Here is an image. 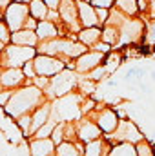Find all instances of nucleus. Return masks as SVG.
Listing matches in <instances>:
<instances>
[{
    "label": "nucleus",
    "instance_id": "f257e3e1",
    "mask_svg": "<svg viewBox=\"0 0 155 156\" xmlns=\"http://www.w3.org/2000/svg\"><path fill=\"white\" fill-rule=\"evenodd\" d=\"M47 104V94L37 87V85H26L22 89H17L9 100V104L4 107L6 115L11 116L13 120L24 116V115H31V111H37L40 105Z\"/></svg>",
    "mask_w": 155,
    "mask_h": 156
},
{
    "label": "nucleus",
    "instance_id": "f03ea898",
    "mask_svg": "<svg viewBox=\"0 0 155 156\" xmlns=\"http://www.w3.org/2000/svg\"><path fill=\"white\" fill-rule=\"evenodd\" d=\"M37 55H39V51L35 47L9 44V45L2 47V66H4V69H7V67H24L28 62L35 60Z\"/></svg>",
    "mask_w": 155,
    "mask_h": 156
},
{
    "label": "nucleus",
    "instance_id": "7ed1b4c3",
    "mask_svg": "<svg viewBox=\"0 0 155 156\" xmlns=\"http://www.w3.org/2000/svg\"><path fill=\"white\" fill-rule=\"evenodd\" d=\"M77 94H66V96H60L53 102V113L51 118H55L59 123L62 122H73L82 115V109H80V104H78Z\"/></svg>",
    "mask_w": 155,
    "mask_h": 156
},
{
    "label": "nucleus",
    "instance_id": "20e7f679",
    "mask_svg": "<svg viewBox=\"0 0 155 156\" xmlns=\"http://www.w3.org/2000/svg\"><path fill=\"white\" fill-rule=\"evenodd\" d=\"M75 73H77V71L64 69L62 73H59V75L51 76V83H49V87L46 89L47 98L57 100V98H60V96L70 94V93H71V89L78 83V78H77Z\"/></svg>",
    "mask_w": 155,
    "mask_h": 156
},
{
    "label": "nucleus",
    "instance_id": "39448f33",
    "mask_svg": "<svg viewBox=\"0 0 155 156\" xmlns=\"http://www.w3.org/2000/svg\"><path fill=\"white\" fill-rule=\"evenodd\" d=\"M29 16H31L29 5H28V4H22V2H13V4L4 11V22L9 26V29H11L13 33L24 29Z\"/></svg>",
    "mask_w": 155,
    "mask_h": 156
},
{
    "label": "nucleus",
    "instance_id": "423d86ee",
    "mask_svg": "<svg viewBox=\"0 0 155 156\" xmlns=\"http://www.w3.org/2000/svg\"><path fill=\"white\" fill-rule=\"evenodd\" d=\"M33 64H35V71H37L39 76L51 78L66 69V62L62 58L49 56V55H37V58L33 60Z\"/></svg>",
    "mask_w": 155,
    "mask_h": 156
},
{
    "label": "nucleus",
    "instance_id": "0eeeda50",
    "mask_svg": "<svg viewBox=\"0 0 155 156\" xmlns=\"http://www.w3.org/2000/svg\"><path fill=\"white\" fill-rule=\"evenodd\" d=\"M112 138L119 142V144H139L142 142V133L139 131V127L133 123V122H128V120H120L117 131L112 134Z\"/></svg>",
    "mask_w": 155,
    "mask_h": 156
},
{
    "label": "nucleus",
    "instance_id": "6e6552de",
    "mask_svg": "<svg viewBox=\"0 0 155 156\" xmlns=\"http://www.w3.org/2000/svg\"><path fill=\"white\" fill-rule=\"evenodd\" d=\"M102 62H106V55L104 53H100V51H86L82 56H78L77 60H75V71L77 73H86V75H89L93 69H97Z\"/></svg>",
    "mask_w": 155,
    "mask_h": 156
},
{
    "label": "nucleus",
    "instance_id": "1a4fd4ad",
    "mask_svg": "<svg viewBox=\"0 0 155 156\" xmlns=\"http://www.w3.org/2000/svg\"><path fill=\"white\" fill-rule=\"evenodd\" d=\"M78 5V18L82 27H99V16H97V7L91 2H77Z\"/></svg>",
    "mask_w": 155,
    "mask_h": 156
},
{
    "label": "nucleus",
    "instance_id": "9d476101",
    "mask_svg": "<svg viewBox=\"0 0 155 156\" xmlns=\"http://www.w3.org/2000/svg\"><path fill=\"white\" fill-rule=\"evenodd\" d=\"M24 78H26V75L20 67H7V69H2L0 83L4 89H15L24 83Z\"/></svg>",
    "mask_w": 155,
    "mask_h": 156
},
{
    "label": "nucleus",
    "instance_id": "9b49d317",
    "mask_svg": "<svg viewBox=\"0 0 155 156\" xmlns=\"http://www.w3.org/2000/svg\"><path fill=\"white\" fill-rule=\"evenodd\" d=\"M60 13V16H62V20L70 26V27H73L77 33H80V29L77 27V18H78V5L73 2V0H62V4H60V9H59Z\"/></svg>",
    "mask_w": 155,
    "mask_h": 156
},
{
    "label": "nucleus",
    "instance_id": "f8f14e48",
    "mask_svg": "<svg viewBox=\"0 0 155 156\" xmlns=\"http://www.w3.org/2000/svg\"><path fill=\"white\" fill-rule=\"evenodd\" d=\"M97 122H99V127L102 129V133H108V134L115 133L117 127H119V123H120L117 113L113 111V109H110V107H104V109L99 113Z\"/></svg>",
    "mask_w": 155,
    "mask_h": 156
},
{
    "label": "nucleus",
    "instance_id": "ddd939ff",
    "mask_svg": "<svg viewBox=\"0 0 155 156\" xmlns=\"http://www.w3.org/2000/svg\"><path fill=\"white\" fill-rule=\"evenodd\" d=\"M55 142L51 138H33L29 144L31 156H53L55 154Z\"/></svg>",
    "mask_w": 155,
    "mask_h": 156
},
{
    "label": "nucleus",
    "instance_id": "4468645a",
    "mask_svg": "<svg viewBox=\"0 0 155 156\" xmlns=\"http://www.w3.org/2000/svg\"><path fill=\"white\" fill-rule=\"evenodd\" d=\"M100 133H102V129H100L97 123H93V122H82V123L78 125L77 136L84 142V144H89V142H93V140H99V138H100Z\"/></svg>",
    "mask_w": 155,
    "mask_h": 156
},
{
    "label": "nucleus",
    "instance_id": "2eb2a0df",
    "mask_svg": "<svg viewBox=\"0 0 155 156\" xmlns=\"http://www.w3.org/2000/svg\"><path fill=\"white\" fill-rule=\"evenodd\" d=\"M39 35L37 31L33 29H20V31H15L13 37H11V44H17V45H29V47H35L39 44Z\"/></svg>",
    "mask_w": 155,
    "mask_h": 156
},
{
    "label": "nucleus",
    "instance_id": "dca6fc26",
    "mask_svg": "<svg viewBox=\"0 0 155 156\" xmlns=\"http://www.w3.org/2000/svg\"><path fill=\"white\" fill-rule=\"evenodd\" d=\"M100 40H102L100 27H82L78 33V42H82L86 47H95Z\"/></svg>",
    "mask_w": 155,
    "mask_h": 156
},
{
    "label": "nucleus",
    "instance_id": "f3484780",
    "mask_svg": "<svg viewBox=\"0 0 155 156\" xmlns=\"http://www.w3.org/2000/svg\"><path fill=\"white\" fill-rule=\"evenodd\" d=\"M37 35L40 42H47V40H55L60 37V31L57 29L55 22L51 20H40L39 27H37Z\"/></svg>",
    "mask_w": 155,
    "mask_h": 156
},
{
    "label": "nucleus",
    "instance_id": "a211bd4d",
    "mask_svg": "<svg viewBox=\"0 0 155 156\" xmlns=\"http://www.w3.org/2000/svg\"><path fill=\"white\" fill-rule=\"evenodd\" d=\"M51 113H53V105L47 102V104H44V105H40L37 111H33L31 115H33V134L39 131L40 127L51 118Z\"/></svg>",
    "mask_w": 155,
    "mask_h": 156
},
{
    "label": "nucleus",
    "instance_id": "6ab92c4d",
    "mask_svg": "<svg viewBox=\"0 0 155 156\" xmlns=\"http://www.w3.org/2000/svg\"><path fill=\"white\" fill-rule=\"evenodd\" d=\"M29 11H31V16L37 18V20H46L47 15H49V7L44 0H31L29 2Z\"/></svg>",
    "mask_w": 155,
    "mask_h": 156
},
{
    "label": "nucleus",
    "instance_id": "aec40b11",
    "mask_svg": "<svg viewBox=\"0 0 155 156\" xmlns=\"http://www.w3.org/2000/svg\"><path fill=\"white\" fill-rule=\"evenodd\" d=\"M108 156H137V147L135 144H117L115 147L110 149Z\"/></svg>",
    "mask_w": 155,
    "mask_h": 156
},
{
    "label": "nucleus",
    "instance_id": "412c9836",
    "mask_svg": "<svg viewBox=\"0 0 155 156\" xmlns=\"http://www.w3.org/2000/svg\"><path fill=\"white\" fill-rule=\"evenodd\" d=\"M117 9L131 18L139 13V0H117Z\"/></svg>",
    "mask_w": 155,
    "mask_h": 156
},
{
    "label": "nucleus",
    "instance_id": "4be33fe9",
    "mask_svg": "<svg viewBox=\"0 0 155 156\" xmlns=\"http://www.w3.org/2000/svg\"><path fill=\"white\" fill-rule=\"evenodd\" d=\"M82 154L84 153L78 149L77 144H73V142H64L55 151V156H82Z\"/></svg>",
    "mask_w": 155,
    "mask_h": 156
},
{
    "label": "nucleus",
    "instance_id": "5701e85b",
    "mask_svg": "<svg viewBox=\"0 0 155 156\" xmlns=\"http://www.w3.org/2000/svg\"><path fill=\"white\" fill-rule=\"evenodd\" d=\"M17 125L22 131V136H31L33 134V115H24L17 118Z\"/></svg>",
    "mask_w": 155,
    "mask_h": 156
},
{
    "label": "nucleus",
    "instance_id": "b1692460",
    "mask_svg": "<svg viewBox=\"0 0 155 156\" xmlns=\"http://www.w3.org/2000/svg\"><path fill=\"white\" fill-rule=\"evenodd\" d=\"M57 125H59V122H57L55 118H49L33 136H35V138H51V134H53V131H55Z\"/></svg>",
    "mask_w": 155,
    "mask_h": 156
},
{
    "label": "nucleus",
    "instance_id": "393cba45",
    "mask_svg": "<svg viewBox=\"0 0 155 156\" xmlns=\"http://www.w3.org/2000/svg\"><path fill=\"white\" fill-rule=\"evenodd\" d=\"M51 140L55 142V145L59 147L60 144H64L66 142V129H64V122L62 123H59L57 127H55V131H53V134H51Z\"/></svg>",
    "mask_w": 155,
    "mask_h": 156
},
{
    "label": "nucleus",
    "instance_id": "a878e982",
    "mask_svg": "<svg viewBox=\"0 0 155 156\" xmlns=\"http://www.w3.org/2000/svg\"><path fill=\"white\" fill-rule=\"evenodd\" d=\"M11 37H13V31L9 29V26L6 22L0 24V40H2V47L9 45L11 44Z\"/></svg>",
    "mask_w": 155,
    "mask_h": 156
},
{
    "label": "nucleus",
    "instance_id": "bb28decb",
    "mask_svg": "<svg viewBox=\"0 0 155 156\" xmlns=\"http://www.w3.org/2000/svg\"><path fill=\"white\" fill-rule=\"evenodd\" d=\"M137 156H155V153H153V147L148 144V142H139L137 145Z\"/></svg>",
    "mask_w": 155,
    "mask_h": 156
},
{
    "label": "nucleus",
    "instance_id": "cd10ccee",
    "mask_svg": "<svg viewBox=\"0 0 155 156\" xmlns=\"http://www.w3.org/2000/svg\"><path fill=\"white\" fill-rule=\"evenodd\" d=\"M106 73H110L108 67H106V66H99L97 69H93V71L88 75V78H91L93 82H97V80H102V78L106 76Z\"/></svg>",
    "mask_w": 155,
    "mask_h": 156
},
{
    "label": "nucleus",
    "instance_id": "c85d7f7f",
    "mask_svg": "<svg viewBox=\"0 0 155 156\" xmlns=\"http://www.w3.org/2000/svg\"><path fill=\"white\" fill-rule=\"evenodd\" d=\"M22 71H24L26 78H31V80H35V78L39 76V75H37V71H35V64H33V60H31V62H28V64L22 67Z\"/></svg>",
    "mask_w": 155,
    "mask_h": 156
},
{
    "label": "nucleus",
    "instance_id": "c756f323",
    "mask_svg": "<svg viewBox=\"0 0 155 156\" xmlns=\"http://www.w3.org/2000/svg\"><path fill=\"white\" fill-rule=\"evenodd\" d=\"M97 16H99V22H100V26L104 24H108V20H110V9H106V7H97Z\"/></svg>",
    "mask_w": 155,
    "mask_h": 156
},
{
    "label": "nucleus",
    "instance_id": "7c9ffc66",
    "mask_svg": "<svg viewBox=\"0 0 155 156\" xmlns=\"http://www.w3.org/2000/svg\"><path fill=\"white\" fill-rule=\"evenodd\" d=\"M93 49H95V51H100V53H104V55H108L110 49H112V44H108V42H99Z\"/></svg>",
    "mask_w": 155,
    "mask_h": 156
},
{
    "label": "nucleus",
    "instance_id": "2f4dec72",
    "mask_svg": "<svg viewBox=\"0 0 155 156\" xmlns=\"http://www.w3.org/2000/svg\"><path fill=\"white\" fill-rule=\"evenodd\" d=\"M113 2H115V0H91V4H93L95 7H106V9H110V7L113 5Z\"/></svg>",
    "mask_w": 155,
    "mask_h": 156
},
{
    "label": "nucleus",
    "instance_id": "473e14b6",
    "mask_svg": "<svg viewBox=\"0 0 155 156\" xmlns=\"http://www.w3.org/2000/svg\"><path fill=\"white\" fill-rule=\"evenodd\" d=\"M46 4H47V7L51 9V11H57V9H60V4H62V0H44Z\"/></svg>",
    "mask_w": 155,
    "mask_h": 156
},
{
    "label": "nucleus",
    "instance_id": "72a5a7b5",
    "mask_svg": "<svg viewBox=\"0 0 155 156\" xmlns=\"http://www.w3.org/2000/svg\"><path fill=\"white\" fill-rule=\"evenodd\" d=\"M148 40L150 42H155V22H152L148 26Z\"/></svg>",
    "mask_w": 155,
    "mask_h": 156
},
{
    "label": "nucleus",
    "instance_id": "f704fd0d",
    "mask_svg": "<svg viewBox=\"0 0 155 156\" xmlns=\"http://www.w3.org/2000/svg\"><path fill=\"white\" fill-rule=\"evenodd\" d=\"M11 4H13L11 0H0V7H2V11H6V9L11 5Z\"/></svg>",
    "mask_w": 155,
    "mask_h": 156
},
{
    "label": "nucleus",
    "instance_id": "c9c22d12",
    "mask_svg": "<svg viewBox=\"0 0 155 156\" xmlns=\"http://www.w3.org/2000/svg\"><path fill=\"white\" fill-rule=\"evenodd\" d=\"M108 85H110V87H117V82H115V80H110V82H108Z\"/></svg>",
    "mask_w": 155,
    "mask_h": 156
},
{
    "label": "nucleus",
    "instance_id": "e433bc0d",
    "mask_svg": "<svg viewBox=\"0 0 155 156\" xmlns=\"http://www.w3.org/2000/svg\"><path fill=\"white\" fill-rule=\"evenodd\" d=\"M13 2H22V4H29L31 0H13Z\"/></svg>",
    "mask_w": 155,
    "mask_h": 156
},
{
    "label": "nucleus",
    "instance_id": "4c0bfd02",
    "mask_svg": "<svg viewBox=\"0 0 155 156\" xmlns=\"http://www.w3.org/2000/svg\"><path fill=\"white\" fill-rule=\"evenodd\" d=\"M150 76H152V80L155 82V71H152V73H150Z\"/></svg>",
    "mask_w": 155,
    "mask_h": 156
},
{
    "label": "nucleus",
    "instance_id": "58836bf2",
    "mask_svg": "<svg viewBox=\"0 0 155 156\" xmlns=\"http://www.w3.org/2000/svg\"><path fill=\"white\" fill-rule=\"evenodd\" d=\"M77 2H91V0H77Z\"/></svg>",
    "mask_w": 155,
    "mask_h": 156
},
{
    "label": "nucleus",
    "instance_id": "ea45409f",
    "mask_svg": "<svg viewBox=\"0 0 155 156\" xmlns=\"http://www.w3.org/2000/svg\"><path fill=\"white\" fill-rule=\"evenodd\" d=\"M53 156H55V154H53Z\"/></svg>",
    "mask_w": 155,
    "mask_h": 156
}]
</instances>
